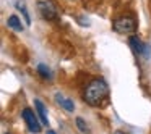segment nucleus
Here are the masks:
<instances>
[{
    "label": "nucleus",
    "mask_w": 151,
    "mask_h": 134,
    "mask_svg": "<svg viewBox=\"0 0 151 134\" xmlns=\"http://www.w3.org/2000/svg\"><path fill=\"white\" fill-rule=\"evenodd\" d=\"M34 108H36V113H37V116H39L42 126H49V118H47V108H46V105H44L39 99H36V100H34Z\"/></svg>",
    "instance_id": "5"
},
{
    "label": "nucleus",
    "mask_w": 151,
    "mask_h": 134,
    "mask_svg": "<svg viewBox=\"0 0 151 134\" xmlns=\"http://www.w3.org/2000/svg\"><path fill=\"white\" fill-rule=\"evenodd\" d=\"M7 26L10 28V29H13L15 33H23V24H21V20L17 16V15H10L7 20Z\"/></svg>",
    "instance_id": "8"
},
{
    "label": "nucleus",
    "mask_w": 151,
    "mask_h": 134,
    "mask_svg": "<svg viewBox=\"0 0 151 134\" xmlns=\"http://www.w3.org/2000/svg\"><path fill=\"white\" fill-rule=\"evenodd\" d=\"M112 29L119 34H132L137 31V21L132 16H120L117 20H114Z\"/></svg>",
    "instance_id": "3"
},
{
    "label": "nucleus",
    "mask_w": 151,
    "mask_h": 134,
    "mask_svg": "<svg viewBox=\"0 0 151 134\" xmlns=\"http://www.w3.org/2000/svg\"><path fill=\"white\" fill-rule=\"evenodd\" d=\"M21 116H23L24 123H26L28 129H29L31 133H34V134L41 133L42 123H41V120H39V116H37L36 111H33L31 108H24V110L21 111Z\"/></svg>",
    "instance_id": "4"
},
{
    "label": "nucleus",
    "mask_w": 151,
    "mask_h": 134,
    "mask_svg": "<svg viewBox=\"0 0 151 134\" xmlns=\"http://www.w3.org/2000/svg\"><path fill=\"white\" fill-rule=\"evenodd\" d=\"M37 73H39V76L42 79H50V69L47 68L44 63H39V65H37Z\"/></svg>",
    "instance_id": "10"
},
{
    "label": "nucleus",
    "mask_w": 151,
    "mask_h": 134,
    "mask_svg": "<svg viewBox=\"0 0 151 134\" xmlns=\"http://www.w3.org/2000/svg\"><path fill=\"white\" fill-rule=\"evenodd\" d=\"M55 102L63 108V110L70 111V113L75 110V104H73V100H72V99H65L62 94H55Z\"/></svg>",
    "instance_id": "7"
},
{
    "label": "nucleus",
    "mask_w": 151,
    "mask_h": 134,
    "mask_svg": "<svg viewBox=\"0 0 151 134\" xmlns=\"http://www.w3.org/2000/svg\"><path fill=\"white\" fill-rule=\"evenodd\" d=\"M75 124H76V128H78V131H81L83 134H88L89 133V129H88V124H86V121L83 120V118H76L75 120Z\"/></svg>",
    "instance_id": "11"
},
{
    "label": "nucleus",
    "mask_w": 151,
    "mask_h": 134,
    "mask_svg": "<svg viewBox=\"0 0 151 134\" xmlns=\"http://www.w3.org/2000/svg\"><path fill=\"white\" fill-rule=\"evenodd\" d=\"M17 8L21 11V15H23V18H24V23H26V26H29V24H31V18H29V13H28V8H26V5H24V2H21V0H18V2H17Z\"/></svg>",
    "instance_id": "9"
},
{
    "label": "nucleus",
    "mask_w": 151,
    "mask_h": 134,
    "mask_svg": "<svg viewBox=\"0 0 151 134\" xmlns=\"http://www.w3.org/2000/svg\"><path fill=\"white\" fill-rule=\"evenodd\" d=\"M109 94V86L104 79L94 78L88 82L85 91V102L91 107H99Z\"/></svg>",
    "instance_id": "1"
},
{
    "label": "nucleus",
    "mask_w": 151,
    "mask_h": 134,
    "mask_svg": "<svg viewBox=\"0 0 151 134\" xmlns=\"http://www.w3.org/2000/svg\"><path fill=\"white\" fill-rule=\"evenodd\" d=\"M114 134H125L124 131H114Z\"/></svg>",
    "instance_id": "13"
},
{
    "label": "nucleus",
    "mask_w": 151,
    "mask_h": 134,
    "mask_svg": "<svg viewBox=\"0 0 151 134\" xmlns=\"http://www.w3.org/2000/svg\"><path fill=\"white\" fill-rule=\"evenodd\" d=\"M67 2H70V4H76L78 0H67Z\"/></svg>",
    "instance_id": "14"
},
{
    "label": "nucleus",
    "mask_w": 151,
    "mask_h": 134,
    "mask_svg": "<svg viewBox=\"0 0 151 134\" xmlns=\"http://www.w3.org/2000/svg\"><path fill=\"white\" fill-rule=\"evenodd\" d=\"M128 44H130L132 50H133L137 55H143V53H145V47H146V44H143L137 36H130V39H128Z\"/></svg>",
    "instance_id": "6"
},
{
    "label": "nucleus",
    "mask_w": 151,
    "mask_h": 134,
    "mask_svg": "<svg viewBox=\"0 0 151 134\" xmlns=\"http://www.w3.org/2000/svg\"><path fill=\"white\" fill-rule=\"evenodd\" d=\"M37 11L47 21L59 20V10H57V5L52 0H37Z\"/></svg>",
    "instance_id": "2"
},
{
    "label": "nucleus",
    "mask_w": 151,
    "mask_h": 134,
    "mask_svg": "<svg viewBox=\"0 0 151 134\" xmlns=\"http://www.w3.org/2000/svg\"><path fill=\"white\" fill-rule=\"evenodd\" d=\"M46 134H57V133H55L54 129H47V133H46Z\"/></svg>",
    "instance_id": "12"
}]
</instances>
